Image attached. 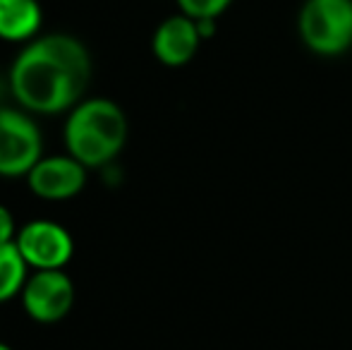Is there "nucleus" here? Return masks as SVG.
Wrapping results in <instances>:
<instances>
[{
    "label": "nucleus",
    "instance_id": "nucleus-1",
    "mask_svg": "<svg viewBox=\"0 0 352 350\" xmlns=\"http://www.w3.org/2000/svg\"><path fill=\"white\" fill-rule=\"evenodd\" d=\"M91 80V58L82 41L51 34L32 41L10 70L19 106L32 113H63L82 101Z\"/></svg>",
    "mask_w": 352,
    "mask_h": 350
},
{
    "label": "nucleus",
    "instance_id": "nucleus-2",
    "mask_svg": "<svg viewBox=\"0 0 352 350\" xmlns=\"http://www.w3.org/2000/svg\"><path fill=\"white\" fill-rule=\"evenodd\" d=\"M127 142V118L111 98H87L72 108L65 122V146L87 168L111 164Z\"/></svg>",
    "mask_w": 352,
    "mask_h": 350
},
{
    "label": "nucleus",
    "instance_id": "nucleus-3",
    "mask_svg": "<svg viewBox=\"0 0 352 350\" xmlns=\"http://www.w3.org/2000/svg\"><path fill=\"white\" fill-rule=\"evenodd\" d=\"M297 29L311 53L340 56L352 46V0H307Z\"/></svg>",
    "mask_w": 352,
    "mask_h": 350
},
{
    "label": "nucleus",
    "instance_id": "nucleus-4",
    "mask_svg": "<svg viewBox=\"0 0 352 350\" xmlns=\"http://www.w3.org/2000/svg\"><path fill=\"white\" fill-rule=\"evenodd\" d=\"M41 132L22 111L0 108V175L27 177L41 161Z\"/></svg>",
    "mask_w": 352,
    "mask_h": 350
},
{
    "label": "nucleus",
    "instance_id": "nucleus-5",
    "mask_svg": "<svg viewBox=\"0 0 352 350\" xmlns=\"http://www.w3.org/2000/svg\"><path fill=\"white\" fill-rule=\"evenodd\" d=\"M24 312L41 324H53L67 317L74 305V283L63 269L36 271L22 288Z\"/></svg>",
    "mask_w": 352,
    "mask_h": 350
},
{
    "label": "nucleus",
    "instance_id": "nucleus-6",
    "mask_svg": "<svg viewBox=\"0 0 352 350\" xmlns=\"http://www.w3.org/2000/svg\"><path fill=\"white\" fill-rule=\"evenodd\" d=\"M14 245L36 271L63 269L74 254L72 235L56 221H32L19 228Z\"/></svg>",
    "mask_w": 352,
    "mask_h": 350
},
{
    "label": "nucleus",
    "instance_id": "nucleus-7",
    "mask_svg": "<svg viewBox=\"0 0 352 350\" xmlns=\"http://www.w3.org/2000/svg\"><path fill=\"white\" fill-rule=\"evenodd\" d=\"M29 190L38 199L65 201L77 197L87 185V166L79 164L74 156H48L38 161L27 175Z\"/></svg>",
    "mask_w": 352,
    "mask_h": 350
},
{
    "label": "nucleus",
    "instance_id": "nucleus-8",
    "mask_svg": "<svg viewBox=\"0 0 352 350\" xmlns=\"http://www.w3.org/2000/svg\"><path fill=\"white\" fill-rule=\"evenodd\" d=\"M204 41L197 27V19L187 14H173L158 24L153 34V56L166 67H182L197 56L199 43Z\"/></svg>",
    "mask_w": 352,
    "mask_h": 350
},
{
    "label": "nucleus",
    "instance_id": "nucleus-9",
    "mask_svg": "<svg viewBox=\"0 0 352 350\" xmlns=\"http://www.w3.org/2000/svg\"><path fill=\"white\" fill-rule=\"evenodd\" d=\"M38 0H0V39L3 41H29L41 27Z\"/></svg>",
    "mask_w": 352,
    "mask_h": 350
},
{
    "label": "nucleus",
    "instance_id": "nucleus-10",
    "mask_svg": "<svg viewBox=\"0 0 352 350\" xmlns=\"http://www.w3.org/2000/svg\"><path fill=\"white\" fill-rule=\"evenodd\" d=\"M27 262L17 245H0V303H8L17 293H22L27 283Z\"/></svg>",
    "mask_w": 352,
    "mask_h": 350
},
{
    "label": "nucleus",
    "instance_id": "nucleus-11",
    "mask_svg": "<svg viewBox=\"0 0 352 350\" xmlns=\"http://www.w3.org/2000/svg\"><path fill=\"white\" fill-rule=\"evenodd\" d=\"M232 0H177L182 14L192 19H216L230 8Z\"/></svg>",
    "mask_w": 352,
    "mask_h": 350
},
{
    "label": "nucleus",
    "instance_id": "nucleus-12",
    "mask_svg": "<svg viewBox=\"0 0 352 350\" xmlns=\"http://www.w3.org/2000/svg\"><path fill=\"white\" fill-rule=\"evenodd\" d=\"M17 226H14V216L8 206L0 204V245H10L17 238Z\"/></svg>",
    "mask_w": 352,
    "mask_h": 350
},
{
    "label": "nucleus",
    "instance_id": "nucleus-13",
    "mask_svg": "<svg viewBox=\"0 0 352 350\" xmlns=\"http://www.w3.org/2000/svg\"><path fill=\"white\" fill-rule=\"evenodd\" d=\"M0 350H12V348H10L8 343H0Z\"/></svg>",
    "mask_w": 352,
    "mask_h": 350
}]
</instances>
